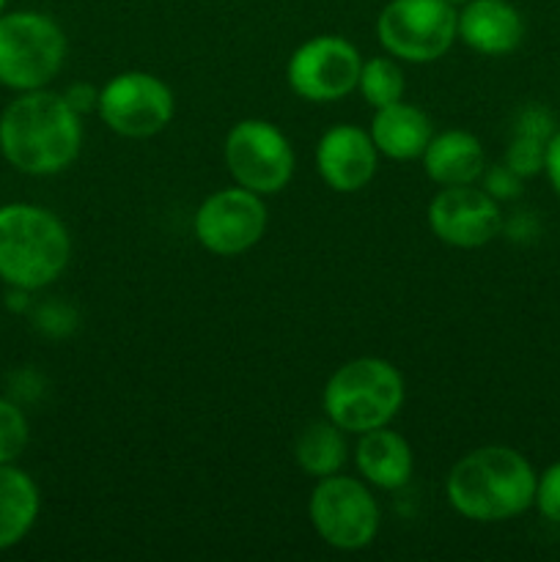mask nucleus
I'll return each instance as SVG.
<instances>
[{"label": "nucleus", "mask_w": 560, "mask_h": 562, "mask_svg": "<svg viewBox=\"0 0 560 562\" xmlns=\"http://www.w3.org/2000/svg\"><path fill=\"white\" fill-rule=\"evenodd\" d=\"M404 376L393 362L384 357H357L344 362L324 384V417L360 437L390 426L404 406Z\"/></svg>", "instance_id": "nucleus-4"}, {"label": "nucleus", "mask_w": 560, "mask_h": 562, "mask_svg": "<svg viewBox=\"0 0 560 562\" xmlns=\"http://www.w3.org/2000/svg\"><path fill=\"white\" fill-rule=\"evenodd\" d=\"M445 3H450V5H453V9H461V5L470 3V0H445Z\"/></svg>", "instance_id": "nucleus-27"}, {"label": "nucleus", "mask_w": 560, "mask_h": 562, "mask_svg": "<svg viewBox=\"0 0 560 562\" xmlns=\"http://www.w3.org/2000/svg\"><path fill=\"white\" fill-rule=\"evenodd\" d=\"M316 173L335 192H360L377 176L379 151L371 132L357 124H335L316 143Z\"/></svg>", "instance_id": "nucleus-13"}, {"label": "nucleus", "mask_w": 560, "mask_h": 562, "mask_svg": "<svg viewBox=\"0 0 560 562\" xmlns=\"http://www.w3.org/2000/svg\"><path fill=\"white\" fill-rule=\"evenodd\" d=\"M459 38L478 55L503 58L525 42V16L511 0H470L459 9Z\"/></svg>", "instance_id": "nucleus-14"}, {"label": "nucleus", "mask_w": 560, "mask_h": 562, "mask_svg": "<svg viewBox=\"0 0 560 562\" xmlns=\"http://www.w3.org/2000/svg\"><path fill=\"white\" fill-rule=\"evenodd\" d=\"M547 143L549 140H541V137L519 135V132H514L508 148H505L503 165H508L519 179H533V176L544 173Z\"/></svg>", "instance_id": "nucleus-22"}, {"label": "nucleus", "mask_w": 560, "mask_h": 562, "mask_svg": "<svg viewBox=\"0 0 560 562\" xmlns=\"http://www.w3.org/2000/svg\"><path fill=\"white\" fill-rule=\"evenodd\" d=\"M307 516L316 536L338 552L368 549L382 525V510L368 483L340 472L318 477L307 499Z\"/></svg>", "instance_id": "nucleus-6"}, {"label": "nucleus", "mask_w": 560, "mask_h": 562, "mask_svg": "<svg viewBox=\"0 0 560 562\" xmlns=\"http://www.w3.org/2000/svg\"><path fill=\"white\" fill-rule=\"evenodd\" d=\"M459 9L445 0H388L377 16L384 53L406 64H434L459 38Z\"/></svg>", "instance_id": "nucleus-7"}, {"label": "nucleus", "mask_w": 560, "mask_h": 562, "mask_svg": "<svg viewBox=\"0 0 560 562\" xmlns=\"http://www.w3.org/2000/svg\"><path fill=\"white\" fill-rule=\"evenodd\" d=\"M31 442L27 417L14 401L0 398V464H14Z\"/></svg>", "instance_id": "nucleus-21"}, {"label": "nucleus", "mask_w": 560, "mask_h": 562, "mask_svg": "<svg viewBox=\"0 0 560 562\" xmlns=\"http://www.w3.org/2000/svg\"><path fill=\"white\" fill-rule=\"evenodd\" d=\"M533 505L538 514L552 525H560V461L549 464L536 481V499Z\"/></svg>", "instance_id": "nucleus-23"}, {"label": "nucleus", "mask_w": 560, "mask_h": 562, "mask_svg": "<svg viewBox=\"0 0 560 562\" xmlns=\"http://www.w3.org/2000/svg\"><path fill=\"white\" fill-rule=\"evenodd\" d=\"M368 132L382 157L410 162V159L423 157L428 140L434 137V124L417 104L401 99L388 108H379Z\"/></svg>", "instance_id": "nucleus-17"}, {"label": "nucleus", "mask_w": 560, "mask_h": 562, "mask_svg": "<svg viewBox=\"0 0 560 562\" xmlns=\"http://www.w3.org/2000/svg\"><path fill=\"white\" fill-rule=\"evenodd\" d=\"M5 3H9V0H0V14H3V11H5Z\"/></svg>", "instance_id": "nucleus-28"}, {"label": "nucleus", "mask_w": 560, "mask_h": 562, "mask_svg": "<svg viewBox=\"0 0 560 562\" xmlns=\"http://www.w3.org/2000/svg\"><path fill=\"white\" fill-rule=\"evenodd\" d=\"M362 69V55L355 44L335 33H322L291 53L285 66V80L291 91L305 102H338L357 91V77Z\"/></svg>", "instance_id": "nucleus-11"}, {"label": "nucleus", "mask_w": 560, "mask_h": 562, "mask_svg": "<svg viewBox=\"0 0 560 562\" xmlns=\"http://www.w3.org/2000/svg\"><path fill=\"white\" fill-rule=\"evenodd\" d=\"M355 467L368 486L382 488V492H399L412 481L415 453L404 434L382 426L357 437Z\"/></svg>", "instance_id": "nucleus-15"}, {"label": "nucleus", "mask_w": 560, "mask_h": 562, "mask_svg": "<svg viewBox=\"0 0 560 562\" xmlns=\"http://www.w3.org/2000/svg\"><path fill=\"white\" fill-rule=\"evenodd\" d=\"M66 33L44 11L20 9L0 14V86L38 91L60 75Z\"/></svg>", "instance_id": "nucleus-5"}, {"label": "nucleus", "mask_w": 560, "mask_h": 562, "mask_svg": "<svg viewBox=\"0 0 560 562\" xmlns=\"http://www.w3.org/2000/svg\"><path fill=\"white\" fill-rule=\"evenodd\" d=\"M42 510L36 481L16 464H0V552L25 541Z\"/></svg>", "instance_id": "nucleus-18"}, {"label": "nucleus", "mask_w": 560, "mask_h": 562, "mask_svg": "<svg viewBox=\"0 0 560 562\" xmlns=\"http://www.w3.org/2000/svg\"><path fill=\"white\" fill-rule=\"evenodd\" d=\"M483 190L494 198V201H511L522 192V181L508 165H494L492 170H483Z\"/></svg>", "instance_id": "nucleus-24"}, {"label": "nucleus", "mask_w": 560, "mask_h": 562, "mask_svg": "<svg viewBox=\"0 0 560 562\" xmlns=\"http://www.w3.org/2000/svg\"><path fill=\"white\" fill-rule=\"evenodd\" d=\"M64 97H66V102L77 110V113L86 115V113H91V110H97L99 88L88 86V82H77V86H71L69 91H64Z\"/></svg>", "instance_id": "nucleus-25"}, {"label": "nucleus", "mask_w": 560, "mask_h": 562, "mask_svg": "<svg viewBox=\"0 0 560 562\" xmlns=\"http://www.w3.org/2000/svg\"><path fill=\"white\" fill-rule=\"evenodd\" d=\"M421 159L428 179L439 187L475 184L486 170L481 140L464 130H445L439 135L434 132Z\"/></svg>", "instance_id": "nucleus-16"}, {"label": "nucleus", "mask_w": 560, "mask_h": 562, "mask_svg": "<svg viewBox=\"0 0 560 562\" xmlns=\"http://www.w3.org/2000/svg\"><path fill=\"white\" fill-rule=\"evenodd\" d=\"M426 217L432 234L459 250L489 245L503 228L500 201L475 184L443 187L428 203Z\"/></svg>", "instance_id": "nucleus-12"}, {"label": "nucleus", "mask_w": 560, "mask_h": 562, "mask_svg": "<svg viewBox=\"0 0 560 562\" xmlns=\"http://www.w3.org/2000/svg\"><path fill=\"white\" fill-rule=\"evenodd\" d=\"M294 461L305 475L327 477L338 475L349 461V442H346L344 428L335 426L333 420H313L311 426L302 428L294 442Z\"/></svg>", "instance_id": "nucleus-19"}, {"label": "nucleus", "mask_w": 560, "mask_h": 562, "mask_svg": "<svg viewBox=\"0 0 560 562\" xmlns=\"http://www.w3.org/2000/svg\"><path fill=\"white\" fill-rule=\"evenodd\" d=\"M97 113L115 135L143 140L173 121L176 99L168 82L152 71H121L99 88Z\"/></svg>", "instance_id": "nucleus-9"}, {"label": "nucleus", "mask_w": 560, "mask_h": 562, "mask_svg": "<svg viewBox=\"0 0 560 562\" xmlns=\"http://www.w3.org/2000/svg\"><path fill=\"white\" fill-rule=\"evenodd\" d=\"M357 91H360V97L373 110L401 102L406 91V82L399 60L393 55H377V58L362 60L360 77H357Z\"/></svg>", "instance_id": "nucleus-20"}, {"label": "nucleus", "mask_w": 560, "mask_h": 562, "mask_svg": "<svg viewBox=\"0 0 560 562\" xmlns=\"http://www.w3.org/2000/svg\"><path fill=\"white\" fill-rule=\"evenodd\" d=\"M71 236L64 220L36 203L0 206V278L16 291H38L69 267Z\"/></svg>", "instance_id": "nucleus-3"}, {"label": "nucleus", "mask_w": 560, "mask_h": 562, "mask_svg": "<svg viewBox=\"0 0 560 562\" xmlns=\"http://www.w3.org/2000/svg\"><path fill=\"white\" fill-rule=\"evenodd\" d=\"M536 481L538 472L519 450L508 445H483L450 467L445 497L464 519L497 525L533 508Z\"/></svg>", "instance_id": "nucleus-2"}, {"label": "nucleus", "mask_w": 560, "mask_h": 562, "mask_svg": "<svg viewBox=\"0 0 560 562\" xmlns=\"http://www.w3.org/2000/svg\"><path fill=\"white\" fill-rule=\"evenodd\" d=\"M544 176H547L549 187L555 190V195L560 198V130H555V135L547 143V157H544Z\"/></svg>", "instance_id": "nucleus-26"}, {"label": "nucleus", "mask_w": 560, "mask_h": 562, "mask_svg": "<svg viewBox=\"0 0 560 562\" xmlns=\"http://www.w3.org/2000/svg\"><path fill=\"white\" fill-rule=\"evenodd\" d=\"M198 245L220 258H234L253 250L267 231V203L245 187H223L203 198L192 217Z\"/></svg>", "instance_id": "nucleus-10"}, {"label": "nucleus", "mask_w": 560, "mask_h": 562, "mask_svg": "<svg viewBox=\"0 0 560 562\" xmlns=\"http://www.w3.org/2000/svg\"><path fill=\"white\" fill-rule=\"evenodd\" d=\"M82 115L49 88L22 91L0 113V154L27 176H55L82 148Z\"/></svg>", "instance_id": "nucleus-1"}, {"label": "nucleus", "mask_w": 560, "mask_h": 562, "mask_svg": "<svg viewBox=\"0 0 560 562\" xmlns=\"http://www.w3.org/2000/svg\"><path fill=\"white\" fill-rule=\"evenodd\" d=\"M223 157L231 179L264 198L285 190L296 168L291 140L264 119L236 121L225 135Z\"/></svg>", "instance_id": "nucleus-8"}]
</instances>
